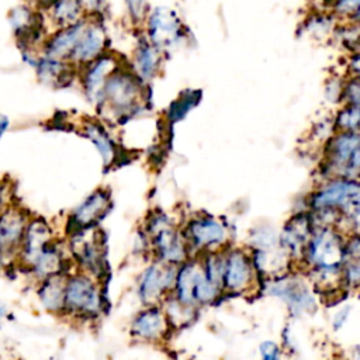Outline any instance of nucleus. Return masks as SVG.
<instances>
[{
    "instance_id": "40",
    "label": "nucleus",
    "mask_w": 360,
    "mask_h": 360,
    "mask_svg": "<svg viewBox=\"0 0 360 360\" xmlns=\"http://www.w3.org/2000/svg\"><path fill=\"white\" fill-rule=\"evenodd\" d=\"M4 315H6V308L0 304V319H1Z\"/></svg>"
},
{
    "instance_id": "14",
    "label": "nucleus",
    "mask_w": 360,
    "mask_h": 360,
    "mask_svg": "<svg viewBox=\"0 0 360 360\" xmlns=\"http://www.w3.org/2000/svg\"><path fill=\"white\" fill-rule=\"evenodd\" d=\"M190 242L198 249H215L226 240V228L214 218H197L187 226Z\"/></svg>"
},
{
    "instance_id": "34",
    "label": "nucleus",
    "mask_w": 360,
    "mask_h": 360,
    "mask_svg": "<svg viewBox=\"0 0 360 360\" xmlns=\"http://www.w3.org/2000/svg\"><path fill=\"white\" fill-rule=\"evenodd\" d=\"M259 352H260L262 360H280V349L271 340L263 342L259 347Z\"/></svg>"
},
{
    "instance_id": "2",
    "label": "nucleus",
    "mask_w": 360,
    "mask_h": 360,
    "mask_svg": "<svg viewBox=\"0 0 360 360\" xmlns=\"http://www.w3.org/2000/svg\"><path fill=\"white\" fill-rule=\"evenodd\" d=\"M305 257L322 280L339 276L345 260V246L338 231L323 228L314 233L308 242Z\"/></svg>"
},
{
    "instance_id": "3",
    "label": "nucleus",
    "mask_w": 360,
    "mask_h": 360,
    "mask_svg": "<svg viewBox=\"0 0 360 360\" xmlns=\"http://www.w3.org/2000/svg\"><path fill=\"white\" fill-rule=\"evenodd\" d=\"M141 94V80L134 72L120 66L104 83L98 104L115 115H124L136 107Z\"/></svg>"
},
{
    "instance_id": "37",
    "label": "nucleus",
    "mask_w": 360,
    "mask_h": 360,
    "mask_svg": "<svg viewBox=\"0 0 360 360\" xmlns=\"http://www.w3.org/2000/svg\"><path fill=\"white\" fill-rule=\"evenodd\" d=\"M8 125H10L8 118H7L6 115H0V138H1V136H3V134L7 131Z\"/></svg>"
},
{
    "instance_id": "23",
    "label": "nucleus",
    "mask_w": 360,
    "mask_h": 360,
    "mask_svg": "<svg viewBox=\"0 0 360 360\" xmlns=\"http://www.w3.org/2000/svg\"><path fill=\"white\" fill-rule=\"evenodd\" d=\"M72 68V63L60 59H53L48 56H39L35 65L38 77L41 82L48 84H63L66 79L69 77V72Z\"/></svg>"
},
{
    "instance_id": "1",
    "label": "nucleus",
    "mask_w": 360,
    "mask_h": 360,
    "mask_svg": "<svg viewBox=\"0 0 360 360\" xmlns=\"http://www.w3.org/2000/svg\"><path fill=\"white\" fill-rule=\"evenodd\" d=\"M311 207L321 214H343L357 225L360 207L357 180L346 177L333 179L314 193Z\"/></svg>"
},
{
    "instance_id": "5",
    "label": "nucleus",
    "mask_w": 360,
    "mask_h": 360,
    "mask_svg": "<svg viewBox=\"0 0 360 360\" xmlns=\"http://www.w3.org/2000/svg\"><path fill=\"white\" fill-rule=\"evenodd\" d=\"M101 295L96 283L87 276H72L65 283V311L94 315L100 311Z\"/></svg>"
},
{
    "instance_id": "21",
    "label": "nucleus",
    "mask_w": 360,
    "mask_h": 360,
    "mask_svg": "<svg viewBox=\"0 0 360 360\" xmlns=\"http://www.w3.org/2000/svg\"><path fill=\"white\" fill-rule=\"evenodd\" d=\"M201 271V264L198 263H184L176 271L174 288L177 302L183 307H191L195 304L194 301V287L197 277Z\"/></svg>"
},
{
    "instance_id": "22",
    "label": "nucleus",
    "mask_w": 360,
    "mask_h": 360,
    "mask_svg": "<svg viewBox=\"0 0 360 360\" xmlns=\"http://www.w3.org/2000/svg\"><path fill=\"white\" fill-rule=\"evenodd\" d=\"M110 202L108 194L103 190L91 193L76 210L73 214V221L77 225H89L94 222L103 212L107 210Z\"/></svg>"
},
{
    "instance_id": "10",
    "label": "nucleus",
    "mask_w": 360,
    "mask_h": 360,
    "mask_svg": "<svg viewBox=\"0 0 360 360\" xmlns=\"http://www.w3.org/2000/svg\"><path fill=\"white\" fill-rule=\"evenodd\" d=\"M118 68L120 62L117 60V58L105 52L90 60L89 63L83 65V72L80 77L82 86L87 98L91 103H98L104 83L107 82L110 75Z\"/></svg>"
},
{
    "instance_id": "16",
    "label": "nucleus",
    "mask_w": 360,
    "mask_h": 360,
    "mask_svg": "<svg viewBox=\"0 0 360 360\" xmlns=\"http://www.w3.org/2000/svg\"><path fill=\"white\" fill-rule=\"evenodd\" d=\"M86 22H87V20L82 18L77 22L63 27L58 32L51 35L44 44V56L69 62L70 53H72L82 31L84 30Z\"/></svg>"
},
{
    "instance_id": "24",
    "label": "nucleus",
    "mask_w": 360,
    "mask_h": 360,
    "mask_svg": "<svg viewBox=\"0 0 360 360\" xmlns=\"http://www.w3.org/2000/svg\"><path fill=\"white\" fill-rule=\"evenodd\" d=\"M52 21L59 27H68L83 18L82 0H55L49 7Z\"/></svg>"
},
{
    "instance_id": "15",
    "label": "nucleus",
    "mask_w": 360,
    "mask_h": 360,
    "mask_svg": "<svg viewBox=\"0 0 360 360\" xmlns=\"http://www.w3.org/2000/svg\"><path fill=\"white\" fill-rule=\"evenodd\" d=\"M312 236L311 225L307 217L298 215L288 221L280 235V246L285 255L304 257L308 242Z\"/></svg>"
},
{
    "instance_id": "38",
    "label": "nucleus",
    "mask_w": 360,
    "mask_h": 360,
    "mask_svg": "<svg viewBox=\"0 0 360 360\" xmlns=\"http://www.w3.org/2000/svg\"><path fill=\"white\" fill-rule=\"evenodd\" d=\"M27 1H30L31 4L38 6V7H49L55 0H27Z\"/></svg>"
},
{
    "instance_id": "13",
    "label": "nucleus",
    "mask_w": 360,
    "mask_h": 360,
    "mask_svg": "<svg viewBox=\"0 0 360 360\" xmlns=\"http://www.w3.org/2000/svg\"><path fill=\"white\" fill-rule=\"evenodd\" d=\"M253 280V267L248 255L242 250H232L225 256L222 285L233 292L248 290Z\"/></svg>"
},
{
    "instance_id": "6",
    "label": "nucleus",
    "mask_w": 360,
    "mask_h": 360,
    "mask_svg": "<svg viewBox=\"0 0 360 360\" xmlns=\"http://www.w3.org/2000/svg\"><path fill=\"white\" fill-rule=\"evenodd\" d=\"M149 42L160 49L174 46L181 35V20L176 11L167 7H158L146 15Z\"/></svg>"
},
{
    "instance_id": "20",
    "label": "nucleus",
    "mask_w": 360,
    "mask_h": 360,
    "mask_svg": "<svg viewBox=\"0 0 360 360\" xmlns=\"http://www.w3.org/2000/svg\"><path fill=\"white\" fill-rule=\"evenodd\" d=\"M160 65V53L156 46L145 41L134 52V73L142 82L152 80Z\"/></svg>"
},
{
    "instance_id": "39",
    "label": "nucleus",
    "mask_w": 360,
    "mask_h": 360,
    "mask_svg": "<svg viewBox=\"0 0 360 360\" xmlns=\"http://www.w3.org/2000/svg\"><path fill=\"white\" fill-rule=\"evenodd\" d=\"M4 191H6V186L0 183V211L6 208V205H4V202H3V198H4ZM7 207H8V205H7Z\"/></svg>"
},
{
    "instance_id": "36",
    "label": "nucleus",
    "mask_w": 360,
    "mask_h": 360,
    "mask_svg": "<svg viewBox=\"0 0 360 360\" xmlns=\"http://www.w3.org/2000/svg\"><path fill=\"white\" fill-rule=\"evenodd\" d=\"M350 312V308L349 307H346V308H343L342 311H339L338 314H336V316H335V319H333V328L335 329H339L345 322H346V318H347V314Z\"/></svg>"
},
{
    "instance_id": "30",
    "label": "nucleus",
    "mask_w": 360,
    "mask_h": 360,
    "mask_svg": "<svg viewBox=\"0 0 360 360\" xmlns=\"http://www.w3.org/2000/svg\"><path fill=\"white\" fill-rule=\"evenodd\" d=\"M195 94V91H187V93H184L177 101H174L173 104H172V107H170V110H169V115H170V118L172 120H180V118H183L186 114H187V111L194 105V104H197V101H198V93H197V96H194Z\"/></svg>"
},
{
    "instance_id": "7",
    "label": "nucleus",
    "mask_w": 360,
    "mask_h": 360,
    "mask_svg": "<svg viewBox=\"0 0 360 360\" xmlns=\"http://www.w3.org/2000/svg\"><path fill=\"white\" fill-rule=\"evenodd\" d=\"M153 246L165 263L177 264L186 259V248L174 226L162 215L152 219L149 225Z\"/></svg>"
},
{
    "instance_id": "18",
    "label": "nucleus",
    "mask_w": 360,
    "mask_h": 360,
    "mask_svg": "<svg viewBox=\"0 0 360 360\" xmlns=\"http://www.w3.org/2000/svg\"><path fill=\"white\" fill-rule=\"evenodd\" d=\"M10 24L20 44H27V48L38 39L42 31L41 15L27 6H18L10 13Z\"/></svg>"
},
{
    "instance_id": "29",
    "label": "nucleus",
    "mask_w": 360,
    "mask_h": 360,
    "mask_svg": "<svg viewBox=\"0 0 360 360\" xmlns=\"http://www.w3.org/2000/svg\"><path fill=\"white\" fill-rule=\"evenodd\" d=\"M79 248L75 249L76 255L79 256V259L82 260L83 264H86L89 269H96V266H98L100 263V250L98 246L96 245L94 240H83L80 239L79 242Z\"/></svg>"
},
{
    "instance_id": "33",
    "label": "nucleus",
    "mask_w": 360,
    "mask_h": 360,
    "mask_svg": "<svg viewBox=\"0 0 360 360\" xmlns=\"http://www.w3.org/2000/svg\"><path fill=\"white\" fill-rule=\"evenodd\" d=\"M128 13L134 21H142L148 15L146 0H125Z\"/></svg>"
},
{
    "instance_id": "11",
    "label": "nucleus",
    "mask_w": 360,
    "mask_h": 360,
    "mask_svg": "<svg viewBox=\"0 0 360 360\" xmlns=\"http://www.w3.org/2000/svg\"><path fill=\"white\" fill-rule=\"evenodd\" d=\"M107 45V34L100 22H86L72 53L69 63L86 65L104 53Z\"/></svg>"
},
{
    "instance_id": "17",
    "label": "nucleus",
    "mask_w": 360,
    "mask_h": 360,
    "mask_svg": "<svg viewBox=\"0 0 360 360\" xmlns=\"http://www.w3.org/2000/svg\"><path fill=\"white\" fill-rule=\"evenodd\" d=\"M131 330L139 339L158 340L167 332L166 314L158 307H149L134 318Z\"/></svg>"
},
{
    "instance_id": "4",
    "label": "nucleus",
    "mask_w": 360,
    "mask_h": 360,
    "mask_svg": "<svg viewBox=\"0 0 360 360\" xmlns=\"http://www.w3.org/2000/svg\"><path fill=\"white\" fill-rule=\"evenodd\" d=\"M326 172L356 179L360 169V138L357 132L339 131L326 146Z\"/></svg>"
},
{
    "instance_id": "12",
    "label": "nucleus",
    "mask_w": 360,
    "mask_h": 360,
    "mask_svg": "<svg viewBox=\"0 0 360 360\" xmlns=\"http://www.w3.org/2000/svg\"><path fill=\"white\" fill-rule=\"evenodd\" d=\"M267 292L283 300L294 312L312 311L316 307L308 287L297 278H280L269 285Z\"/></svg>"
},
{
    "instance_id": "35",
    "label": "nucleus",
    "mask_w": 360,
    "mask_h": 360,
    "mask_svg": "<svg viewBox=\"0 0 360 360\" xmlns=\"http://www.w3.org/2000/svg\"><path fill=\"white\" fill-rule=\"evenodd\" d=\"M83 7H87L91 11H101L107 4V0H82Z\"/></svg>"
},
{
    "instance_id": "31",
    "label": "nucleus",
    "mask_w": 360,
    "mask_h": 360,
    "mask_svg": "<svg viewBox=\"0 0 360 360\" xmlns=\"http://www.w3.org/2000/svg\"><path fill=\"white\" fill-rule=\"evenodd\" d=\"M360 0H333V11L342 17H357Z\"/></svg>"
},
{
    "instance_id": "28",
    "label": "nucleus",
    "mask_w": 360,
    "mask_h": 360,
    "mask_svg": "<svg viewBox=\"0 0 360 360\" xmlns=\"http://www.w3.org/2000/svg\"><path fill=\"white\" fill-rule=\"evenodd\" d=\"M201 266H202V270H204L205 276L208 277V280H211L214 284L221 287L222 285L224 266H225V256L212 253L207 257V260Z\"/></svg>"
},
{
    "instance_id": "26",
    "label": "nucleus",
    "mask_w": 360,
    "mask_h": 360,
    "mask_svg": "<svg viewBox=\"0 0 360 360\" xmlns=\"http://www.w3.org/2000/svg\"><path fill=\"white\" fill-rule=\"evenodd\" d=\"M218 291H219V287L217 284H214L211 280H208V277L205 276L202 266H201V271L197 277L195 287H194L195 304H207V302L212 301L218 295Z\"/></svg>"
},
{
    "instance_id": "27",
    "label": "nucleus",
    "mask_w": 360,
    "mask_h": 360,
    "mask_svg": "<svg viewBox=\"0 0 360 360\" xmlns=\"http://www.w3.org/2000/svg\"><path fill=\"white\" fill-rule=\"evenodd\" d=\"M359 121H360V112L359 105L346 104L339 114L336 115V128L339 131H347V132H357L359 129Z\"/></svg>"
},
{
    "instance_id": "32",
    "label": "nucleus",
    "mask_w": 360,
    "mask_h": 360,
    "mask_svg": "<svg viewBox=\"0 0 360 360\" xmlns=\"http://www.w3.org/2000/svg\"><path fill=\"white\" fill-rule=\"evenodd\" d=\"M342 97L346 100L347 104L359 105V101H360V84H359L357 76L350 79V82L346 86H343Z\"/></svg>"
},
{
    "instance_id": "19",
    "label": "nucleus",
    "mask_w": 360,
    "mask_h": 360,
    "mask_svg": "<svg viewBox=\"0 0 360 360\" xmlns=\"http://www.w3.org/2000/svg\"><path fill=\"white\" fill-rule=\"evenodd\" d=\"M65 283L66 278L59 273L42 278V283L38 288V297L46 311H65Z\"/></svg>"
},
{
    "instance_id": "8",
    "label": "nucleus",
    "mask_w": 360,
    "mask_h": 360,
    "mask_svg": "<svg viewBox=\"0 0 360 360\" xmlns=\"http://www.w3.org/2000/svg\"><path fill=\"white\" fill-rule=\"evenodd\" d=\"M28 218L20 208L6 207L0 211V266L18 253Z\"/></svg>"
},
{
    "instance_id": "25",
    "label": "nucleus",
    "mask_w": 360,
    "mask_h": 360,
    "mask_svg": "<svg viewBox=\"0 0 360 360\" xmlns=\"http://www.w3.org/2000/svg\"><path fill=\"white\" fill-rule=\"evenodd\" d=\"M84 134L98 149L104 163L105 165L111 163L115 158V148L110 135L105 132V129L97 122H87L84 125Z\"/></svg>"
},
{
    "instance_id": "9",
    "label": "nucleus",
    "mask_w": 360,
    "mask_h": 360,
    "mask_svg": "<svg viewBox=\"0 0 360 360\" xmlns=\"http://www.w3.org/2000/svg\"><path fill=\"white\" fill-rule=\"evenodd\" d=\"M176 264L172 263H155L150 264L142 274L138 294L142 302L153 304L159 297L169 288L174 285L176 280Z\"/></svg>"
}]
</instances>
